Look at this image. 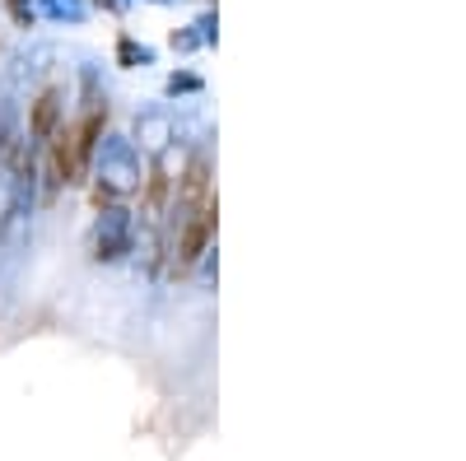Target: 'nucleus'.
Returning <instances> with one entry per match:
<instances>
[{"label":"nucleus","instance_id":"f257e3e1","mask_svg":"<svg viewBox=\"0 0 466 461\" xmlns=\"http://www.w3.org/2000/svg\"><path fill=\"white\" fill-rule=\"evenodd\" d=\"M136 186H140V168L131 159V145H112L103 154V173L94 182V205L107 210V205H116L122 196H131Z\"/></svg>","mask_w":466,"mask_h":461},{"label":"nucleus","instance_id":"423d86ee","mask_svg":"<svg viewBox=\"0 0 466 461\" xmlns=\"http://www.w3.org/2000/svg\"><path fill=\"white\" fill-rule=\"evenodd\" d=\"M43 15L52 24H85L89 5H85V0H43Z\"/></svg>","mask_w":466,"mask_h":461},{"label":"nucleus","instance_id":"1a4fd4ad","mask_svg":"<svg viewBox=\"0 0 466 461\" xmlns=\"http://www.w3.org/2000/svg\"><path fill=\"white\" fill-rule=\"evenodd\" d=\"M191 89H201L197 75H173V80H168V94H191Z\"/></svg>","mask_w":466,"mask_h":461},{"label":"nucleus","instance_id":"9d476101","mask_svg":"<svg viewBox=\"0 0 466 461\" xmlns=\"http://www.w3.org/2000/svg\"><path fill=\"white\" fill-rule=\"evenodd\" d=\"M94 5H98V10H112V15H116V10L127 5V0H94Z\"/></svg>","mask_w":466,"mask_h":461},{"label":"nucleus","instance_id":"f03ea898","mask_svg":"<svg viewBox=\"0 0 466 461\" xmlns=\"http://www.w3.org/2000/svg\"><path fill=\"white\" fill-rule=\"evenodd\" d=\"M94 261H122L127 252H136V219L122 205H107L94 224V238H89Z\"/></svg>","mask_w":466,"mask_h":461},{"label":"nucleus","instance_id":"6e6552de","mask_svg":"<svg viewBox=\"0 0 466 461\" xmlns=\"http://www.w3.org/2000/svg\"><path fill=\"white\" fill-rule=\"evenodd\" d=\"M5 15L15 19V28H33V19H37V0H5Z\"/></svg>","mask_w":466,"mask_h":461},{"label":"nucleus","instance_id":"20e7f679","mask_svg":"<svg viewBox=\"0 0 466 461\" xmlns=\"http://www.w3.org/2000/svg\"><path fill=\"white\" fill-rule=\"evenodd\" d=\"M177 224H182L177 228V266H191V261L206 252L210 234H215V196L201 210H191L187 219H177Z\"/></svg>","mask_w":466,"mask_h":461},{"label":"nucleus","instance_id":"7ed1b4c3","mask_svg":"<svg viewBox=\"0 0 466 461\" xmlns=\"http://www.w3.org/2000/svg\"><path fill=\"white\" fill-rule=\"evenodd\" d=\"M61 122H66V94L52 85L28 103V145H47L61 131Z\"/></svg>","mask_w":466,"mask_h":461},{"label":"nucleus","instance_id":"39448f33","mask_svg":"<svg viewBox=\"0 0 466 461\" xmlns=\"http://www.w3.org/2000/svg\"><path fill=\"white\" fill-rule=\"evenodd\" d=\"M164 201H168V168L154 159V164H149V177H145V210H149V215H159Z\"/></svg>","mask_w":466,"mask_h":461},{"label":"nucleus","instance_id":"0eeeda50","mask_svg":"<svg viewBox=\"0 0 466 461\" xmlns=\"http://www.w3.org/2000/svg\"><path fill=\"white\" fill-rule=\"evenodd\" d=\"M149 61H154V52H149V47H140L131 33L116 37V65H122V70H136V65H149Z\"/></svg>","mask_w":466,"mask_h":461}]
</instances>
